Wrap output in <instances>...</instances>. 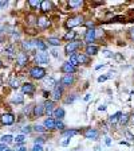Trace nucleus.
<instances>
[{
	"label": "nucleus",
	"instance_id": "nucleus-1",
	"mask_svg": "<svg viewBox=\"0 0 134 151\" xmlns=\"http://www.w3.org/2000/svg\"><path fill=\"white\" fill-rule=\"evenodd\" d=\"M30 76L35 80H42L46 77V70L43 68H40V66H35V68H32L30 70Z\"/></svg>",
	"mask_w": 134,
	"mask_h": 151
},
{
	"label": "nucleus",
	"instance_id": "nucleus-2",
	"mask_svg": "<svg viewBox=\"0 0 134 151\" xmlns=\"http://www.w3.org/2000/svg\"><path fill=\"white\" fill-rule=\"evenodd\" d=\"M83 23V16L81 15H77L74 18H70L67 22H66V26L69 28H72V27H77V26H81Z\"/></svg>",
	"mask_w": 134,
	"mask_h": 151
},
{
	"label": "nucleus",
	"instance_id": "nucleus-3",
	"mask_svg": "<svg viewBox=\"0 0 134 151\" xmlns=\"http://www.w3.org/2000/svg\"><path fill=\"white\" fill-rule=\"evenodd\" d=\"M95 37H97V31L94 28H90L86 31V35H84V41L87 42L89 45H91L93 42H95Z\"/></svg>",
	"mask_w": 134,
	"mask_h": 151
},
{
	"label": "nucleus",
	"instance_id": "nucleus-4",
	"mask_svg": "<svg viewBox=\"0 0 134 151\" xmlns=\"http://www.w3.org/2000/svg\"><path fill=\"white\" fill-rule=\"evenodd\" d=\"M83 135L86 139H91V140H94V139L98 138V131L94 128H86L83 132Z\"/></svg>",
	"mask_w": 134,
	"mask_h": 151
},
{
	"label": "nucleus",
	"instance_id": "nucleus-5",
	"mask_svg": "<svg viewBox=\"0 0 134 151\" xmlns=\"http://www.w3.org/2000/svg\"><path fill=\"white\" fill-rule=\"evenodd\" d=\"M79 42H75V41H71L70 43H67L66 45V47H65V53L66 54H70V53H74L77 49L79 47Z\"/></svg>",
	"mask_w": 134,
	"mask_h": 151
},
{
	"label": "nucleus",
	"instance_id": "nucleus-6",
	"mask_svg": "<svg viewBox=\"0 0 134 151\" xmlns=\"http://www.w3.org/2000/svg\"><path fill=\"white\" fill-rule=\"evenodd\" d=\"M13 122H15V116L12 113H4L1 116V123L6 126H11V124H13Z\"/></svg>",
	"mask_w": 134,
	"mask_h": 151
},
{
	"label": "nucleus",
	"instance_id": "nucleus-7",
	"mask_svg": "<svg viewBox=\"0 0 134 151\" xmlns=\"http://www.w3.org/2000/svg\"><path fill=\"white\" fill-rule=\"evenodd\" d=\"M62 72L66 73V74H72V73L77 72V68H75V66H72L70 62H65L62 65Z\"/></svg>",
	"mask_w": 134,
	"mask_h": 151
},
{
	"label": "nucleus",
	"instance_id": "nucleus-8",
	"mask_svg": "<svg viewBox=\"0 0 134 151\" xmlns=\"http://www.w3.org/2000/svg\"><path fill=\"white\" fill-rule=\"evenodd\" d=\"M27 61H28V57H27V54L26 53H19L18 55H16V62L19 63L20 66H24V65H27Z\"/></svg>",
	"mask_w": 134,
	"mask_h": 151
},
{
	"label": "nucleus",
	"instance_id": "nucleus-9",
	"mask_svg": "<svg viewBox=\"0 0 134 151\" xmlns=\"http://www.w3.org/2000/svg\"><path fill=\"white\" fill-rule=\"evenodd\" d=\"M62 99V88L59 85H55L54 86V91H52V100L54 101H58Z\"/></svg>",
	"mask_w": 134,
	"mask_h": 151
},
{
	"label": "nucleus",
	"instance_id": "nucleus-10",
	"mask_svg": "<svg viewBox=\"0 0 134 151\" xmlns=\"http://www.w3.org/2000/svg\"><path fill=\"white\" fill-rule=\"evenodd\" d=\"M22 92L26 94H32L35 92V86L31 84V82H26V84L22 86Z\"/></svg>",
	"mask_w": 134,
	"mask_h": 151
},
{
	"label": "nucleus",
	"instance_id": "nucleus-11",
	"mask_svg": "<svg viewBox=\"0 0 134 151\" xmlns=\"http://www.w3.org/2000/svg\"><path fill=\"white\" fill-rule=\"evenodd\" d=\"M43 105H44V113L47 116H51L54 112V103L52 101H46Z\"/></svg>",
	"mask_w": 134,
	"mask_h": 151
},
{
	"label": "nucleus",
	"instance_id": "nucleus-12",
	"mask_svg": "<svg viewBox=\"0 0 134 151\" xmlns=\"http://www.w3.org/2000/svg\"><path fill=\"white\" fill-rule=\"evenodd\" d=\"M72 82H74V77H72V74H65L62 77V80H60V84L65 85V86H69V85H71Z\"/></svg>",
	"mask_w": 134,
	"mask_h": 151
},
{
	"label": "nucleus",
	"instance_id": "nucleus-13",
	"mask_svg": "<svg viewBox=\"0 0 134 151\" xmlns=\"http://www.w3.org/2000/svg\"><path fill=\"white\" fill-rule=\"evenodd\" d=\"M35 60L38 63H48V55H47V53H38Z\"/></svg>",
	"mask_w": 134,
	"mask_h": 151
},
{
	"label": "nucleus",
	"instance_id": "nucleus-14",
	"mask_svg": "<svg viewBox=\"0 0 134 151\" xmlns=\"http://www.w3.org/2000/svg\"><path fill=\"white\" fill-rule=\"evenodd\" d=\"M36 24L39 26L40 28H46V27H48V26H50V20H48L46 16H42V18H39L36 20Z\"/></svg>",
	"mask_w": 134,
	"mask_h": 151
},
{
	"label": "nucleus",
	"instance_id": "nucleus-15",
	"mask_svg": "<svg viewBox=\"0 0 134 151\" xmlns=\"http://www.w3.org/2000/svg\"><path fill=\"white\" fill-rule=\"evenodd\" d=\"M43 127H44V128H48V129L55 128V120L51 119V117L46 119V120H44V123H43Z\"/></svg>",
	"mask_w": 134,
	"mask_h": 151
},
{
	"label": "nucleus",
	"instance_id": "nucleus-16",
	"mask_svg": "<svg viewBox=\"0 0 134 151\" xmlns=\"http://www.w3.org/2000/svg\"><path fill=\"white\" fill-rule=\"evenodd\" d=\"M97 53H98V47L97 46L89 45V46L86 47V54H87V55H95Z\"/></svg>",
	"mask_w": 134,
	"mask_h": 151
},
{
	"label": "nucleus",
	"instance_id": "nucleus-17",
	"mask_svg": "<svg viewBox=\"0 0 134 151\" xmlns=\"http://www.w3.org/2000/svg\"><path fill=\"white\" fill-rule=\"evenodd\" d=\"M34 115L35 116H42V115H44V105L43 104H39V105H36V107L34 108Z\"/></svg>",
	"mask_w": 134,
	"mask_h": 151
},
{
	"label": "nucleus",
	"instance_id": "nucleus-18",
	"mask_svg": "<svg viewBox=\"0 0 134 151\" xmlns=\"http://www.w3.org/2000/svg\"><path fill=\"white\" fill-rule=\"evenodd\" d=\"M23 49H24V50H27V51H32V50L35 49L34 42H32V41H26V42H23Z\"/></svg>",
	"mask_w": 134,
	"mask_h": 151
},
{
	"label": "nucleus",
	"instance_id": "nucleus-19",
	"mask_svg": "<svg viewBox=\"0 0 134 151\" xmlns=\"http://www.w3.org/2000/svg\"><path fill=\"white\" fill-rule=\"evenodd\" d=\"M34 45H35V47H38L39 50H42V51H44L47 49V45L44 43L43 41H40V39H36V41H34Z\"/></svg>",
	"mask_w": 134,
	"mask_h": 151
},
{
	"label": "nucleus",
	"instance_id": "nucleus-20",
	"mask_svg": "<svg viewBox=\"0 0 134 151\" xmlns=\"http://www.w3.org/2000/svg\"><path fill=\"white\" fill-rule=\"evenodd\" d=\"M40 8H42V11H43V12H48V11L51 9V3L48 1V0H44V1H42Z\"/></svg>",
	"mask_w": 134,
	"mask_h": 151
},
{
	"label": "nucleus",
	"instance_id": "nucleus-21",
	"mask_svg": "<svg viewBox=\"0 0 134 151\" xmlns=\"http://www.w3.org/2000/svg\"><path fill=\"white\" fill-rule=\"evenodd\" d=\"M54 116L58 117V120H60L63 116H65V109L63 108H56V109H54Z\"/></svg>",
	"mask_w": 134,
	"mask_h": 151
},
{
	"label": "nucleus",
	"instance_id": "nucleus-22",
	"mask_svg": "<svg viewBox=\"0 0 134 151\" xmlns=\"http://www.w3.org/2000/svg\"><path fill=\"white\" fill-rule=\"evenodd\" d=\"M13 53H15V49H13V46H7L6 49H4V54H7V57H8V58H12Z\"/></svg>",
	"mask_w": 134,
	"mask_h": 151
},
{
	"label": "nucleus",
	"instance_id": "nucleus-23",
	"mask_svg": "<svg viewBox=\"0 0 134 151\" xmlns=\"http://www.w3.org/2000/svg\"><path fill=\"white\" fill-rule=\"evenodd\" d=\"M121 116H122V113L121 112H117V113H114V115H111V116L109 117V122L114 124V123H117L119 119H121Z\"/></svg>",
	"mask_w": 134,
	"mask_h": 151
},
{
	"label": "nucleus",
	"instance_id": "nucleus-24",
	"mask_svg": "<svg viewBox=\"0 0 134 151\" xmlns=\"http://www.w3.org/2000/svg\"><path fill=\"white\" fill-rule=\"evenodd\" d=\"M48 45H51V46H59L60 45V41H59V38H55V37H51L48 38Z\"/></svg>",
	"mask_w": 134,
	"mask_h": 151
},
{
	"label": "nucleus",
	"instance_id": "nucleus-25",
	"mask_svg": "<svg viewBox=\"0 0 134 151\" xmlns=\"http://www.w3.org/2000/svg\"><path fill=\"white\" fill-rule=\"evenodd\" d=\"M77 58H78V63H89V57L84 54H78Z\"/></svg>",
	"mask_w": 134,
	"mask_h": 151
},
{
	"label": "nucleus",
	"instance_id": "nucleus-26",
	"mask_svg": "<svg viewBox=\"0 0 134 151\" xmlns=\"http://www.w3.org/2000/svg\"><path fill=\"white\" fill-rule=\"evenodd\" d=\"M77 55H78V54H74V53H72L71 55H70V61H69V62L71 63L72 66H75V68H77V66L79 65V63H78V58H77Z\"/></svg>",
	"mask_w": 134,
	"mask_h": 151
},
{
	"label": "nucleus",
	"instance_id": "nucleus-27",
	"mask_svg": "<svg viewBox=\"0 0 134 151\" xmlns=\"http://www.w3.org/2000/svg\"><path fill=\"white\" fill-rule=\"evenodd\" d=\"M1 142H3V145H9L13 142V138L11 135H4L1 136Z\"/></svg>",
	"mask_w": 134,
	"mask_h": 151
},
{
	"label": "nucleus",
	"instance_id": "nucleus-28",
	"mask_svg": "<svg viewBox=\"0 0 134 151\" xmlns=\"http://www.w3.org/2000/svg\"><path fill=\"white\" fill-rule=\"evenodd\" d=\"M28 4H30L34 9H38L39 7H40L42 1H39V0H28Z\"/></svg>",
	"mask_w": 134,
	"mask_h": 151
},
{
	"label": "nucleus",
	"instance_id": "nucleus-29",
	"mask_svg": "<svg viewBox=\"0 0 134 151\" xmlns=\"http://www.w3.org/2000/svg\"><path fill=\"white\" fill-rule=\"evenodd\" d=\"M78 134V131L77 129H67V131L63 132V136H67V138H71V136L77 135Z\"/></svg>",
	"mask_w": 134,
	"mask_h": 151
},
{
	"label": "nucleus",
	"instance_id": "nucleus-30",
	"mask_svg": "<svg viewBox=\"0 0 134 151\" xmlns=\"http://www.w3.org/2000/svg\"><path fill=\"white\" fill-rule=\"evenodd\" d=\"M23 101H24V99H23V96H22V94H16V96H13V97H12V103L22 104Z\"/></svg>",
	"mask_w": 134,
	"mask_h": 151
},
{
	"label": "nucleus",
	"instance_id": "nucleus-31",
	"mask_svg": "<svg viewBox=\"0 0 134 151\" xmlns=\"http://www.w3.org/2000/svg\"><path fill=\"white\" fill-rule=\"evenodd\" d=\"M74 38H75V32L74 31H69L67 34L65 35V39H66V41H70V42H71Z\"/></svg>",
	"mask_w": 134,
	"mask_h": 151
},
{
	"label": "nucleus",
	"instance_id": "nucleus-32",
	"mask_svg": "<svg viewBox=\"0 0 134 151\" xmlns=\"http://www.w3.org/2000/svg\"><path fill=\"white\" fill-rule=\"evenodd\" d=\"M82 4H83V1H81V0H78V1L70 0V1H69V6H70V7H81Z\"/></svg>",
	"mask_w": 134,
	"mask_h": 151
},
{
	"label": "nucleus",
	"instance_id": "nucleus-33",
	"mask_svg": "<svg viewBox=\"0 0 134 151\" xmlns=\"http://www.w3.org/2000/svg\"><path fill=\"white\" fill-rule=\"evenodd\" d=\"M44 85H48V86H52V85H56L55 84V80L54 78H46V81H44Z\"/></svg>",
	"mask_w": 134,
	"mask_h": 151
},
{
	"label": "nucleus",
	"instance_id": "nucleus-34",
	"mask_svg": "<svg viewBox=\"0 0 134 151\" xmlns=\"http://www.w3.org/2000/svg\"><path fill=\"white\" fill-rule=\"evenodd\" d=\"M119 122H121V124H128V122H129V116H128V115H122L121 119H119Z\"/></svg>",
	"mask_w": 134,
	"mask_h": 151
},
{
	"label": "nucleus",
	"instance_id": "nucleus-35",
	"mask_svg": "<svg viewBox=\"0 0 134 151\" xmlns=\"http://www.w3.org/2000/svg\"><path fill=\"white\" fill-rule=\"evenodd\" d=\"M24 140H26V136H24V135H18V136L15 138V142H16V143H23Z\"/></svg>",
	"mask_w": 134,
	"mask_h": 151
},
{
	"label": "nucleus",
	"instance_id": "nucleus-36",
	"mask_svg": "<svg viewBox=\"0 0 134 151\" xmlns=\"http://www.w3.org/2000/svg\"><path fill=\"white\" fill-rule=\"evenodd\" d=\"M55 128H59V129H62V128H65V124H63L60 120H58V122H55Z\"/></svg>",
	"mask_w": 134,
	"mask_h": 151
},
{
	"label": "nucleus",
	"instance_id": "nucleus-37",
	"mask_svg": "<svg viewBox=\"0 0 134 151\" xmlns=\"http://www.w3.org/2000/svg\"><path fill=\"white\" fill-rule=\"evenodd\" d=\"M34 129H35L36 132H44V131H46V128H44L43 126H35Z\"/></svg>",
	"mask_w": 134,
	"mask_h": 151
},
{
	"label": "nucleus",
	"instance_id": "nucleus-38",
	"mask_svg": "<svg viewBox=\"0 0 134 151\" xmlns=\"http://www.w3.org/2000/svg\"><path fill=\"white\" fill-rule=\"evenodd\" d=\"M11 86H13V88H18V86H19V80L18 78H12V80H11Z\"/></svg>",
	"mask_w": 134,
	"mask_h": 151
},
{
	"label": "nucleus",
	"instance_id": "nucleus-39",
	"mask_svg": "<svg viewBox=\"0 0 134 151\" xmlns=\"http://www.w3.org/2000/svg\"><path fill=\"white\" fill-rule=\"evenodd\" d=\"M32 151H43V147H42L40 145H34V148H32Z\"/></svg>",
	"mask_w": 134,
	"mask_h": 151
},
{
	"label": "nucleus",
	"instance_id": "nucleus-40",
	"mask_svg": "<svg viewBox=\"0 0 134 151\" xmlns=\"http://www.w3.org/2000/svg\"><path fill=\"white\" fill-rule=\"evenodd\" d=\"M43 142H44V139L43 138H36L35 139V145H43Z\"/></svg>",
	"mask_w": 134,
	"mask_h": 151
},
{
	"label": "nucleus",
	"instance_id": "nucleus-41",
	"mask_svg": "<svg viewBox=\"0 0 134 151\" xmlns=\"http://www.w3.org/2000/svg\"><path fill=\"white\" fill-rule=\"evenodd\" d=\"M23 132H24V134H30V132H31V127L30 126L24 127V128H23Z\"/></svg>",
	"mask_w": 134,
	"mask_h": 151
},
{
	"label": "nucleus",
	"instance_id": "nucleus-42",
	"mask_svg": "<svg viewBox=\"0 0 134 151\" xmlns=\"http://www.w3.org/2000/svg\"><path fill=\"white\" fill-rule=\"evenodd\" d=\"M107 80V76H101L99 78H98V82H103V81H106Z\"/></svg>",
	"mask_w": 134,
	"mask_h": 151
},
{
	"label": "nucleus",
	"instance_id": "nucleus-43",
	"mask_svg": "<svg viewBox=\"0 0 134 151\" xmlns=\"http://www.w3.org/2000/svg\"><path fill=\"white\" fill-rule=\"evenodd\" d=\"M4 150H7L6 145H3V143H0V151H4Z\"/></svg>",
	"mask_w": 134,
	"mask_h": 151
},
{
	"label": "nucleus",
	"instance_id": "nucleus-44",
	"mask_svg": "<svg viewBox=\"0 0 134 151\" xmlns=\"http://www.w3.org/2000/svg\"><path fill=\"white\" fill-rule=\"evenodd\" d=\"M69 142H70V139H66V140H63L62 142V146H67V145H69Z\"/></svg>",
	"mask_w": 134,
	"mask_h": 151
},
{
	"label": "nucleus",
	"instance_id": "nucleus-45",
	"mask_svg": "<svg viewBox=\"0 0 134 151\" xmlns=\"http://www.w3.org/2000/svg\"><path fill=\"white\" fill-rule=\"evenodd\" d=\"M74 96H72V97H69V99H67V100H66V103H72V101H74Z\"/></svg>",
	"mask_w": 134,
	"mask_h": 151
},
{
	"label": "nucleus",
	"instance_id": "nucleus-46",
	"mask_svg": "<svg viewBox=\"0 0 134 151\" xmlns=\"http://www.w3.org/2000/svg\"><path fill=\"white\" fill-rule=\"evenodd\" d=\"M105 142H106V145H107V146L111 145V140H110V138H106V140H105Z\"/></svg>",
	"mask_w": 134,
	"mask_h": 151
},
{
	"label": "nucleus",
	"instance_id": "nucleus-47",
	"mask_svg": "<svg viewBox=\"0 0 134 151\" xmlns=\"http://www.w3.org/2000/svg\"><path fill=\"white\" fill-rule=\"evenodd\" d=\"M98 109H99V111H105V109H106V105H101Z\"/></svg>",
	"mask_w": 134,
	"mask_h": 151
},
{
	"label": "nucleus",
	"instance_id": "nucleus-48",
	"mask_svg": "<svg viewBox=\"0 0 134 151\" xmlns=\"http://www.w3.org/2000/svg\"><path fill=\"white\" fill-rule=\"evenodd\" d=\"M90 96H91V94H86V96H84V100L89 101V100H90Z\"/></svg>",
	"mask_w": 134,
	"mask_h": 151
},
{
	"label": "nucleus",
	"instance_id": "nucleus-49",
	"mask_svg": "<svg viewBox=\"0 0 134 151\" xmlns=\"http://www.w3.org/2000/svg\"><path fill=\"white\" fill-rule=\"evenodd\" d=\"M51 53H52V55H54V57H58V53H56L55 50H52V51H51Z\"/></svg>",
	"mask_w": 134,
	"mask_h": 151
},
{
	"label": "nucleus",
	"instance_id": "nucleus-50",
	"mask_svg": "<svg viewBox=\"0 0 134 151\" xmlns=\"http://www.w3.org/2000/svg\"><path fill=\"white\" fill-rule=\"evenodd\" d=\"M3 6H7L6 1H0V7H3Z\"/></svg>",
	"mask_w": 134,
	"mask_h": 151
},
{
	"label": "nucleus",
	"instance_id": "nucleus-51",
	"mask_svg": "<svg viewBox=\"0 0 134 151\" xmlns=\"http://www.w3.org/2000/svg\"><path fill=\"white\" fill-rule=\"evenodd\" d=\"M130 35H131V38H133V41H134V28L131 30V32H130Z\"/></svg>",
	"mask_w": 134,
	"mask_h": 151
},
{
	"label": "nucleus",
	"instance_id": "nucleus-52",
	"mask_svg": "<svg viewBox=\"0 0 134 151\" xmlns=\"http://www.w3.org/2000/svg\"><path fill=\"white\" fill-rule=\"evenodd\" d=\"M16 151H26V148H19V150H16Z\"/></svg>",
	"mask_w": 134,
	"mask_h": 151
},
{
	"label": "nucleus",
	"instance_id": "nucleus-53",
	"mask_svg": "<svg viewBox=\"0 0 134 151\" xmlns=\"http://www.w3.org/2000/svg\"><path fill=\"white\" fill-rule=\"evenodd\" d=\"M4 151H13V150H9V148H7V150H4Z\"/></svg>",
	"mask_w": 134,
	"mask_h": 151
},
{
	"label": "nucleus",
	"instance_id": "nucleus-54",
	"mask_svg": "<svg viewBox=\"0 0 134 151\" xmlns=\"http://www.w3.org/2000/svg\"><path fill=\"white\" fill-rule=\"evenodd\" d=\"M131 120H133V124H134V115H133V117H131Z\"/></svg>",
	"mask_w": 134,
	"mask_h": 151
},
{
	"label": "nucleus",
	"instance_id": "nucleus-55",
	"mask_svg": "<svg viewBox=\"0 0 134 151\" xmlns=\"http://www.w3.org/2000/svg\"><path fill=\"white\" fill-rule=\"evenodd\" d=\"M1 66H3V63H1V61H0V68H1Z\"/></svg>",
	"mask_w": 134,
	"mask_h": 151
}]
</instances>
